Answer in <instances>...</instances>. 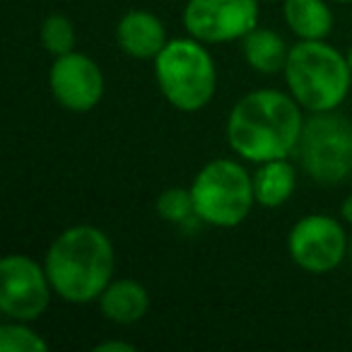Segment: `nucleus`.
<instances>
[{
  "mask_svg": "<svg viewBox=\"0 0 352 352\" xmlns=\"http://www.w3.org/2000/svg\"><path fill=\"white\" fill-rule=\"evenodd\" d=\"M196 217L212 227H236L256 203L254 179L232 160H212L198 171L191 186Z\"/></svg>",
  "mask_w": 352,
  "mask_h": 352,
  "instance_id": "39448f33",
  "label": "nucleus"
},
{
  "mask_svg": "<svg viewBox=\"0 0 352 352\" xmlns=\"http://www.w3.org/2000/svg\"><path fill=\"white\" fill-rule=\"evenodd\" d=\"M347 236L338 220L328 215H307L292 227L287 249L292 261L309 273H328L347 256Z\"/></svg>",
  "mask_w": 352,
  "mask_h": 352,
  "instance_id": "1a4fd4ad",
  "label": "nucleus"
},
{
  "mask_svg": "<svg viewBox=\"0 0 352 352\" xmlns=\"http://www.w3.org/2000/svg\"><path fill=\"white\" fill-rule=\"evenodd\" d=\"M336 3H352V0H336Z\"/></svg>",
  "mask_w": 352,
  "mask_h": 352,
  "instance_id": "5701e85b",
  "label": "nucleus"
},
{
  "mask_svg": "<svg viewBox=\"0 0 352 352\" xmlns=\"http://www.w3.org/2000/svg\"><path fill=\"white\" fill-rule=\"evenodd\" d=\"M297 150L314 182L338 186L352 176V121L336 111L314 113L304 121Z\"/></svg>",
  "mask_w": 352,
  "mask_h": 352,
  "instance_id": "423d86ee",
  "label": "nucleus"
},
{
  "mask_svg": "<svg viewBox=\"0 0 352 352\" xmlns=\"http://www.w3.org/2000/svg\"><path fill=\"white\" fill-rule=\"evenodd\" d=\"M41 44L51 56L73 54L75 46V27L65 15H49L41 25Z\"/></svg>",
  "mask_w": 352,
  "mask_h": 352,
  "instance_id": "dca6fc26",
  "label": "nucleus"
},
{
  "mask_svg": "<svg viewBox=\"0 0 352 352\" xmlns=\"http://www.w3.org/2000/svg\"><path fill=\"white\" fill-rule=\"evenodd\" d=\"M97 352H133L135 347L131 345V342H121V340H109V342H99L97 347H94Z\"/></svg>",
  "mask_w": 352,
  "mask_h": 352,
  "instance_id": "6ab92c4d",
  "label": "nucleus"
},
{
  "mask_svg": "<svg viewBox=\"0 0 352 352\" xmlns=\"http://www.w3.org/2000/svg\"><path fill=\"white\" fill-rule=\"evenodd\" d=\"M258 22V0H188L184 27L203 44L244 39Z\"/></svg>",
  "mask_w": 352,
  "mask_h": 352,
  "instance_id": "6e6552de",
  "label": "nucleus"
},
{
  "mask_svg": "<svg viewBox=\"0 0 352 352\" xmlns=\"http://www.w3.org/2000/svg\"><path fill=\"white\" fill-rule=\"evenodd\" d=\"M297 186V174L287 160H270L258 164L254 174L256 203L263 208H280L289 201Z\"/></svg>",
  "mask_w": 352,
  "mask_h": 352,
  "instance_id": "ddd939ff",
  "label": "nucleus"
},
{
  "mask_svg": "<svg viewBox=\"0 0 352 352\" xmlns=\"http://www.w3.org/2000/svg\"><path fill=\"white\" fill-rule=\"evenodd\" d=\"M289 94L311 113L336 111L347 99L352 68L345 56L323 39H302L289 49L285 63Z\"/></svg>",
  "mask_w": 352,
  "mask_h": 352,
  "instance_id": "7ed1b4c3",
  "label": "nucleus"
},
{
  "mask_svg": "<svg viewBox=\"0 0 352 352\" xmlns=\"http://www.w3.org/2000/svg\"><path fill=\"white\" fill-rule=\"evenodd\" d=\"M157 212H160L162 220L174 222V225L188 222L196 215L191 188H188V191L186 188H166V191L157 198Z\"/></svg>",
  "mask_w": 352,
  "mask_h": 352,
  "instance_id": "a211bd4d",
  "label": "nucleus"
},
{
  "mask_svg": "<svg viewBox=\"0 0 352 352\" xmlns=\"http://www.w3.org/2000/svg\"><path fill=\"white\" fill-rule=\"evenodd\" d=\"M51 280L34 258L10 254L0 261V309L12 321H34L46 311Z\"/></svg>",
  "mask_w": 352,
  "mask_h": 352,
  "instance_id": "0eeeda50",
  "label": "nucleus"
},
{
  "mask_svg": "<svg viewBox=\"0 0 352 352\" xmlns=\"http://www.w3.org/2000/svg\"><path fill=\"white\" fill-rule=\"evenodd\" d=\"M99 309H102L104 318L113 323H135L150 309V294L135 280H113L107 285V289L99 297Z\"/></svg>",
  "mask_w": 352,
  "mask_h": 352,
  "instance_id": "f8f14e48",
  "label": "nucleus"
},
{
  "mask_svg": "<svg viewBox=\"0 0 352 352\" xmlns=\"http://www.w3.org/2000/svg\"><path fill=\"white\" fill-rule=\"evenodd\" d=\"M244 58L258 73H278L285 70L289 49L285 39L273 30H251L244 36Z\"/></svg>",
  "mask_w": 352,
  "mask_h": 352,
  "instance_id": "2eb2a0df",
  "label": "nucleus"
},
{
  "mask_svg": "<svg viewBox=\"0 0 352 352\" xmlns=\"http://www.w3.org/2000/svg\"><path fill=\"white\" fill-rule=\"evenodd\" d=\"M0 350L3 352H46L49 342L34 333L32 328L17 323H3L0 326Z\"/></svg>",
  "mask_w": 352,
  "mask_h": 352,
  "instance_id": "f3484780",
  "label": "nucleus"
},
{
  "mask_svg": "<svg viewBox=\"0 0 352 352\" xmlns=\"http://www.w3.org/2000/svg\"><path fill=\"white\" fill-rule=\"evenodd\" d=\"M347 63H350V68H352V46H350V54H347Z\"/></svg>",
  "mask_w": 352,
  "mask_h": 352,
  "instance_id": "4be33fe9",
  "label": "nucleus"
},
{
  "mask_svg": "<svg viewBox=\"0 0 352 352\" xmlns=\"http://www.w3.org/2000/svg\"><path fill=\"white\" fill-rule=\"evenodd\" d=\"M155 78L164 99L179 111H201L217 89L212 56L198 39H174L155 58Z\"/></svg>",
  "mask_w": 352,
  "mask_h": 352,
  "instance_id": "20e7f679",
  "label": "nucleus"
},
{
  "mask_svg": "<svg viewBox=\"0 0 352 352\" xmlns=\"http://www.w3.org/2000/svg\"><path fill=\"white\" fill-rule=\"evenodd\" d=\"M347 258H350V263H352V234H350V241H347Z\"/></svg>",
  "mask_w": 352,
  "mask_h": 352,
  "instance_id": "412c9836",
  "label": "nucleus"
},
{
  "mask_svg": "<svg viewBox=\"0 0 352 352\" xmlns=\"http://www.w3.org/2000/svg\"><path fill=\"white\" fill-rule=\"evenodd\" d=\"M49 87L54 99L68 111H92L104 94V75L99 65L85 54L58 56L51 65Z\"/></svg>",
  "mask_w": 352,
  "mask_h": 352,
  "instance_id": "9d476101",
  "label": "nucleus"
},
{
  "mask_svg": "<svg viewBox=\"0 0 352 352\" xmlns=\"http://www.w3.org/2000/svg\"><path fill=\"white\" fill-rule=\"evenodd\" d=\"M44 268L60 299L70 304L94 302L111 283L116 268L113 244L97 227H68L49 246Z\"/></svg>",
  "mask_w": 352,
  "mask_h": 352,
  "instance_id": "f03ea898",
  "label": "nucleus"
},
{
  "mask_svg": "<svg viewBox=\"0 0 352 352\" xmlns=\"http://www.w3.org/2000/svg\"><path fill=\"white\" fill-rule=\"evenodd\" d=\"M340 217L345 222H350L352 225V196H347L345 201H342V206H340Z\"/></svg>",
  "mask_w": 352,
  "mask_h": 352,
  "instance_id": "aec40b11",
  "label": "nucleus"
},
{
  "mask_svg": "<svg viewBox=\"0 0 352 352\" xmlns=\"http://www.w3.org/2000/svg\"><path fill=\"white\" fill-rule=\"evenodd\" d=\"M283 15L299 39H326L333 30V12L323 0H283Z\"/></svg>",
  "mask_w": 352,
  "mask_h": 352,
  "instance_id": "4468645a",
  "label": "nucleus"
},
{
  "mask_svg": "<svg viewBox=\"0 0 352 352\" xmlns=\"http://www.w3.org/2000/svg\"><path fill=\"white\" fill-rule=\"evenodd\" d=\"M116 41L131 58H157L166 46V32L160 17L145 10H131L116 25Z\"/></svg>",
  "mask_w": 352,
  "mask_h": 352,
  "instance_id": "9b49d317",
  "label": "nucleus"
},
{
  "mask_svg": "<svg viewBox=\"0 0 352 352\" xmlns=\"http://www.w3.org/2000/svg\"><path fill=\"white\" fill-rule=\"evenodd\" d=\"M304 118L299 102L278 89H256L234 104L227 118V142L254 164L285 160L299 145Z\"/></svg>",
  "mask_w": 352,
  "mask_h": 352,
  "instance_id": "f257e3e1",
  "label": "nucleus"
}]
</instances>
